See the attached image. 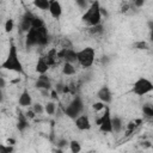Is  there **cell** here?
Segmentation results:
<instances>
[{"instance_id":"cell-1","label":"cell","mask_w":153,"mask_h":153,"mask_svg":"<svg viewBox=\"0 0 153 153\" xmlns=\"http://www.w3.org/2000/svg\"><path fill=\"white\" fill-rule=\"evenodd\" d=\"M1 69H6V71H11V72H16V73H24V68H23V63L19 59L18 55V48L14 43L10 44L8 48V53L6 59L4 60V62L0 65Z\"/></svg>"},{"instance_id":"cell-2","label":"cell","mask_w":153,"mask_h":153,"mask_svg":"<svg viewBox=\"0 0 153 153\" xmlns=\"http://www.w3.org/2000/svg\"><path fill=\"white\" fill-rule=\"evenodd\" d=\"M81 20L86 23L90 27L97 26L102 23V14H100V2L99 1H92L90 2V6L85 11V13L81 16Z\"/></svg>"},{"instance_id":"cell-3","label":"cell","mask_w":153,"mask_h":153,"mask_svg":"<svg viewBox=\"0 0 153 153\" xmlns=\"http://www.w3.org/2000/svg\"><path fill=\"white\" fill-rule=\"evenodd\" d=\"M94 57H96V50L92 47H85L76 51V62L84 68L91 67L94 62Z\"/></svg>"},{"instance_id":"cell-4","label":"cell","mask_w":153,"mask_h":153,"mask_svg":"<svg viewBox=\"0 0 153 153\" xmlns=\"http://www.w3.org/2000/svg\"><path fill=\"white\" fill-rule=\"evenodd\" d=\"M82 110H84V102H82V98L80 96H75L71 102L69 104L66 106L65 109V114L72 118V120H75L78 116H80L82 114Z\"/></svg>"},{"instance_id":"cell-5","label":"cell","mask_w":153,"mask_h":153,"mask_svg":"<svg viewBox=\"0 0 153 153\" xmlns=\"http://www.w3.org/2000/svg\"><path fill=\"white\" fill-rule=\"evenodd\" d=\"M131 91L136 96H145V94L151 93L153 91V82L147 78L140 76L134 81Z\"/></svg>"},{"instance_id":"cell-6","label":"cell","mask_w":153,"mask_h":153,"mask_svg":"<svg viewBox=\"0 0 153 153\" xmlns=\"http://www.w3.org/2000/svg\"><path fill=\"white\" fill-rule=\"evenodd\" d=\"M111 118H112V115H111L110 108L106 105L105 109L103 110L102 116L96 120V124L99 127V130H100L102 133H105V134H106V133H112Z\"/></svg>"},{"instance_id":"cell-7","label":"cell","mask_w":153,"mask_h":153,"mask_svg":"<svg viewBox=\"0 0 153 153\" xmlns=\"http://www.w3.org/2000/svg\"><path fill=\"white\" fill-rule=\"evenodd\" d=\"M57 57L62 59L65 62L74 65L76 62V51L73 50L72 48H63L61 51L57 53Z\"/></svg>"},{"instance_id":"cell-8","label":"cell","mask_w":153,"mask_h":153,"mask_svg":"<svg viewBox=\"0 0 153 153\" xmlns=\"http://www.w3.org/2000/svg\"><path fill=\"white\" fill-rule=\"evenodd\" d=\"M97 98L99 99V102H102L104 104H110L112 100V92L109 88V86H106V85L102 86L97 91Z\"/></svg>"},{"instance_id":"cell-9","label":"cell","mask_w":153,"mask_h":153,"mask_svg":"<svg viewBox=\"0 0 153 153\" xmlns=\"http://www.w3.org/2000/svg\"><path fill=\"white\" fill-rule=\"evenodd\" d=\"M50 16L54 19H60L62 16V5L57 0H49V8H48Z\"/></svg>"},{"instance_id":"cell-10","label":"cell","mask_w":153,"mask_h":153,"mask_svg":"<svg viewBox=\"0 0 153 153\" xmlns=\"http://www.w3.org/2000/svg\"><path fill=\"white\" fill-rule=\"evenodd\" d=\"M74 124L76 127V129L79 130H90L91 129V121H90V117L87 115H80L78 116L75 120H74Z\"/></svg>"},{"instance_id":"cell-11","label":"cell","mask_w":153,"mask_h":153,"mask_svg":"<svg viewBox=\"0 0 153 153\" xmlns=\"http://www.w3.org/2000/svg\"><path fill=\"white\" fill-rule=\"evenodd\" d=\"M33 86L37 90H49L50 91L51 90V81H50V79L48 78L47 74H41L36 79Z\"/></svg>"},{"instance_id":"cell-12","label":"cell","mask_w":153,"mask_h":153,"mask_svg":"<svg viewBox=\"0 0 153 153\" xmlns=\"http://www.w3.org/2000/svg\"><path fill=\"white\" fill-rule=\"evenodd\" d=\"M32 17H33V14L30 13V12H27V11L23 14V17H22V19H20V23H19V29H20V31L27 32V31L31 29V20H32Z\"/></svg>"},{"instance_id":"cell-13","label":"cell","mask_w":153,"mask_h":153,"mask_svg":"<svg viewBox=\"0 0 153 153\" xmlns=\"http://www.w3.org/2000/svg\"><path fill=\"white\" fill-rule=\"evenodd\" d=\"M18 104L22 108H27V106L32 105V98H31V94H30V92H29L27 88H24L23 92L19 94Z\"/></svg>"},{"instance_id":"cell-14","label":"cell","mask_w":153,"mask_h":153,"mask_svg":"<svg viewBox=\"0 0 153 153\" xmlns=\"http://www.w3.org/2000/svg\"><path fill=\"white\" fill-rule=\"evenodd\" d=\"M25 44L27 48H31L33 45H37V30L35 29H30L26 32L25 36Z\"/></svg>"},{"instance_id":"cell-15","label":"cell","mask_w":153,"mask_h":153,"mask_svg":"<svg viewBox=\"0 0 153 153\" xmlns=\"http://www.w3.org/2000/svg\"><path fill=\"white\" fill-rule=\"evenodd\" d=\"M49 65H48V62H47V60H45V57H39L38 60H37V62H36V67H35V71H36V73H38V75H41V74H47V72H48V69H49Z\"/></svg>"},{"instance_id":"cell-16","label":"cell","mask_w":153,"mask_h":153,"mask_svg":"<svg viewBox=\"0 0 153 153\" xmlns=\"http://www.w3.org/2000/svg\"><path fill=\"white\" fill-rule=\"evenodd\" d=\"M48 30L45 29V26L37 29V45H45L48 43Z\"/></svg>"},{"instance_id":"cell-17","label":"cell","mask_w":153,"mask_h":153,"mask_svg":"<svg viewBox=\"0 0 153 153\" xmlns=\"http://www.w3.org/2000/svg\"><path fill=\"white\" fill-rule=\"evenodd\" d=\"M29 127V121H27V117L24 115V114H22V112H19L18 114V122H17V129L19 130V131H25V129Z\"/></svg>"},{"instance_id":"cell-18","label":"cell","mask_w":153,"mask_h":153,"mask_svg":"<svg viewBox=\"0 0 153 153\" xmlns=\"http://www.w3.org/2000/svg\"><path fill=\"white\" fill-rule=\"evenodd\" d=\"M111 124H112V133L118 134V133L122 131V129H123V121H122L121 117H118V116L112 117L111 118Z\"/></svg>"},{"instance_id":"cell-19","label":"cell","mask_w":153,"mask_h":153,"mask_svg":"<svg viewBox=\"0 0 153 153\" xmlns=\"http://www.w3.org/2000/svg\"><path fill=\"white\" fill-rule=\"evenodd\" d=\"M62 74H65V75H67V76L75 74V67H74V65L68 63V62H63V66H62Z\"/></svg>"},{"instance_id":"cell-20","label":"cell","mask_w":153,"mask_h":153,"mask_svg":"<svg viewBox=\"0 0 153 153\" xmlns=\"http://www.w3.org/2000/svg\"><path fill=\"white\" fill-rule=\"evenodd\" d=\"M68 148L71 153H80L81 152V143L78 140H71L68 143Z\"/></svg>"},{"instance_id":"cell-21","label":"cell","mask_w":153,"mask_h":153,"mask_svg":"<svg viewBox=\"0 0 153 153\" xmlns=\"http://www.w3.org/2000/svg\"><path fill=\"white\" fill-rule=\"evenodd\" d=\"M32 4H33V6L37 7L38 10L48 11V8H49V0H33Z\"/></svg>"},{"instance_id":"cell-22","label":"cell","mask_w":153,"mask_h":153,"mask_svg":"<svg viewBox=\"0 0 153 153\" xmlns=\"http://www.w3.org/2000/svg\"><path fill=\"white\" fill-rule=\"evenodd\" d=\"M43 26H44L43 19H42L41 17L33 16V17H32V20H31V29L37 30V29H41V27H43Z\"/></svg>"},{"instance_id":"cell-23","label":"cell","mask_w":153,"mask_h":153,"mask_svg":"<svg viewBox=\"0 0 153 153\" xmlns=\"http://www.w3.org/2000/svg\"><path fill=\"white\" fill-rule=\"evenodd\" d=\"M55 111H56V104L54 102L50 100V102H47L44 104V112L47 115H54Z\"/></svg>"},{"instance_id":"cell-24","label":"cell","mask_w":153,"mask_h":153,"mask_svg":"<svg viewBox=\"0 0 153 153\" xmlns=\"http://www.w3.org/2000/svg\"><path fill=\"white\" fill-rule=\"evenodd\" d=\"M4 29H5V32H7V33L12 32V30L14 29V20L12 18L6 19V22L4 24Z\"/></svg>"},{"instance_id":"cell-25","label":"cell","mask_w":153,"mask_h":153,"mask_svg":"<svg viewBox=\"0 0 153 153\" xmlns=\"http://www.w3.org/2000/svg\"><path fill=\"white\" fill-rule=\"evenodd\" d=\"M68 143H69V141H68L67 139H65V137H60V139H57L55 146L57 147V149H65V148L68 147Z\"/></svg>"},{"instance_id":"cell-26","label":"cell","mask_w":153,"mask_h":153,"mask_svg":"<svg viewBox=\"0 0 153 153\" xmlns=\"http://www.w3.org/2000/svg\"><path fill=\"white\" fill-rule=\"evenodd\" d=\"M133 47H134V49H139V50H147L149 48V45L146 41H137L133 44Z\"/></svg>"},{"instance_id":"cell-27","label":"cell","mask_w":153,"mask_h":153,"mask_svg":"<svg viewBox=\"0 0 153 153\" xmlns=\"http://www.w3.org/2000/svg\"><path fill=\"white\" fill-rule=\"evenodd\" d=\"M142 114H143L145 117L152 118V117H153V108H152L151 105H148V104L143 105V106H142Z\"/></svg>"},{"instance_id":"cell-28","label":"cell","mask_w":153,"mask_h":153,"mask_svg":"<svg viewBox=\"0 0 153 153\" xmlns=\"http://www.w3.org/2000/svg\"><path fill=\"white\" fill-rule=\"evenodd\" d=\"M32 111L36 115H42L44 112V105H42L41 103H33L32 104Z\"/></svg>"},{"instance_id":"cell-29","label":"cell","mask_w":153,"mask_h":153,"mask_svg":"<svg viewBox=\"0 0 153 153\" xmlns=\"http://www.w3.org/2000/svg\"><path fill=\"white\" fill-rule=\"evenodd\" d=\"M103 31H104V29H103V25L102 24H99L97 26H92V27L88 29V32L92 33V35H100Z\"/></svg>"},{"instance_id":"cell-30","label":"cell","mask_w":153,"mask_h":153,"mask_svg":"<svg viewBox=\"0 0 153 153\" xmlns=\"http://www.w3.org/2000/svg\"><path fill=\"white\" fill-rule=\"evenodd\" d=\"M105 106H106V104H104V103H102V102H94L93 104H92V109L96 111V112H99V111H103L104 109H105Z\"/></svg>"},{"instance_id":"cell-31","label":"cell","mask_w":153,"mask_h":153,"mask_svg":"<svg viewBox=\"0 0 153 153\" xmlns=\"http://www.w3.org/2000/svg\"><path fill=\"white\" fill-rule=\"evenodd\" d=\"M13 152V147L8 146L6 143H0V153H12Z\"/></svg>"},{"instance_id":"cell-32","label":"cell","mask_w":153,"mask_h":153,"mask_svg":"<svg viewBox=\"0 0 153 153\" xmlns=\"http://www.w3.org/2000/svg\"><path fill=\"white\" fill-rule=\"evenodd\" d=\"M75 4H76L80 8H82V10H87V7L90 6V2L86 1V0H76Z\"/></svg>"},{"instance_id":"cell-33","label":"cell","mask_w":153,"mask_h":153,"mask_svg":"<svg viewBox=\"0 0 153 153\" xmlns=\"http://www.w3.org/2000/svg\"><path fill=\"white\" fill-rule=\"evenodd\" d=\"M136 128V126L134 124V122L133 121H130L128 124H127V127H126V129H127V133L129 134V133H131V131H134V129Z\"/></svg>"},{"instance_id":"cell-34","label":"cell","mask_w":153,"mask_h":153,"mask_svg":"<svg viewBox=\"0 0 153 153\" xmlns=\"http://www.w3.org/2000/svg\"><path fill=\"white\" fill-rule=\"evenodd\" d=\"M63 87H65V85H63L62 82H59V84H56V87H55V91H56V93H57V94H62Z\"/></svg>"},{"instance_id":"cell-35","label":"cell","mask_w":153,"mask_h":153,"mask_svg":"<svg viewBox=\"0 0 153 153\" xmlns=\"http://www.w3.org/2000/svg\"><path fill=\"white\" fill-rule=\"evenodd\" d=\"M143 5H145V0H134V2H133V6L136 8H140Z\"/></svg>"},{"instance_id":"cell-36","label":"cell","mask_w":153,"mask_h":153,"mask_svg":"<svg viewBox=\"0 0 153 153\" xmlns=\"http://www.w3.org/2000/svg\"><path fill=\"white\" fill-rule=\"evenodd\" d=\"M39 92H41V96L43 98H49L50 97V91L49 90H39Z\"/></svg>"},{"instance_id":"cell-37","label":"cell","mask_w":153,"mask_h":153,"mask_svg":"<svg viewBox=\"0 0 153 153\" xmlns=\"http://www.w3.org/2000/svg\"><path fill=\"white\" fill-rule=\"evenodd\" d=\"M25 116L27 117V118H30V120H32V118H35V116H36V114L32 111V109L31 110H27L26 111V114H25Z\"/></svg>"},{"instance_id":"cell-38","label":"cell","mask_w":153,"mask_h":153,"mask_svg":"<svg viewBox=\"0 0 153 153\" xmlns=\"http://www.w3.org/2000/svg\"><path fill=\"white\" fill-rule=\"evenodd\" d=\"M16 142H17V141H16V139H13V137H8V139L6 140V145L12 146V147L16 145Z\"/></svg>"},{"instance_id":"cell-39","label":"cell","mask_w":153,"mask_h":153,"mask_svg":"<svg viewBox=\"0 0 153 153\" xmlns=\"http://www.w3.org/2000/svg\"><path fill=\"white\" fill-rule=\"evenodd\" d=\"M141 146L143 147V149H145V148H151V147H152V143H151L149 140H145V141L141 143Z\"/></svg>"},{"instance_id":"cell-40","label":"cell","mask_w":153,"mask_h":153,"mask_svg":"<svg viewBox=\"0 0 153 153\" xmlns=\"http://www.w3.org/2000/svg\"><path fill=\"white\" fill-rule=\"evenodd\" d=\"M100 14H102V18H103V17H108V16H109V13H108V10L100 6Z\"/></svg>"},{"instance_id":"cell-41","label":"cell","mask_w":153,"mask_h":153,"mask_svg":"<svg viewBox=\"0 0 153 153\" xmlns=\"http://www.w3.org/2000/svg\"><path fill=\"white\" fill-rule=\"evenodd\" d=\"M6 87V80L4 79V76H0V88H5Z\"/></svg>"},{"instance_id":"cell-42","label":"cell","mask_w":153,"mask_h":153,"mask_svg":"<svg viewBox=\"0 0 153 153\" xmlns=\"http://www.w3.org/2000/svg\"><path fill=\"white\" fill-rule=\"evenodd\" d=\"M133 122H134V124H135V126L137 127V126H140V124L142 123V120H140V118H137V120H134Z\"/></svg>"},{"instance_id":"cell-43","label":"cell","mask_w":153,"mask_h":153,"mask_svg":"<svg viewBox=\"0 0 153 153\" xmlns=\"http://www.w3.org/2000/svg\"><path fill=\"white\" fill-rule=\"evenodd\" d=\"M148 29L149 30H153V22L152 20H148Z\"/></svg>"},{"instance_id":"cell-44","label":"cell","mask_w":153,"mask_h":153,"mask_svg":"<svg viewBox=\"0 0 153 153\" xmlns=\"http://www.w3.org/2000/svg\"><path fill=\"white\" fill-rule=\"evenodd\" d=\"M4 100V93H2V90L0 88V103H2Z\"/></svg>"},{"instance_id":"cell-45","label":"cell","mask_w":153,"mask_h":153,"mask_svg":"<svg viewBox=\"0 0 153 153\" xmlns=\"http://www.w3.org/2000/svg\"><path fill=\"white\" fill-rule=\"evenodd\" d=\"M19 81H20V79L18 78V79H14V80H12L11 82H13V84H16V82H19Z\"/></svg>"},{"instance_id":"cell-46","label":"cell","mask_w":153,"mask_h":153,"mask_svg":"<svg viewBox=\"0 0 153 153\" xmlns=\"http://www.w3.org/2000/svg\"><path fill=\"white\" fill-rule=\"evenodd\" d=\"M86 153H96V152H93V151H90V152H86Z\"/></svg>"}]
</instances>
